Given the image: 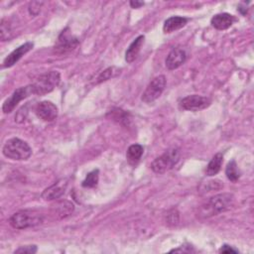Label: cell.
Here are the masks:
<instances>
[{
    "instance_id": "obj_1",
    "label": "cell",
    "mask_w": 254,
    "mask_h": 254,
    "mask_svg": "<svg viewBox=\"0 0 254 254\" xmlns=\"http://www.w3.org/2000/svg\"><path fill=\"white\" fill-rule=\"evenodd\" d=\"M234 198L231 194H219L211 198L203 207L202 214L205 217L216 215L228 211L233 206Z\"/></svg>"
},
{
    "instance_id": "obj_2",
    "label": "cell",
    "mask_w": 254,
    "mask_h": 254,
    "mask_svg": "<svg viewBox=\"0 0 254 254\" xmlns=\"http://www.w3.org/2000/svg\"><path fill=\"white\" fill-rule=\"evenodd\" d=\"M2 152L5 157L17 161L27 160L32 155V149L28 143L19 138L7 140L2 148Z\"/></svg>"
},
{
    "instance_id": "obj_3",
    "label": "cell",
    "mask_w": 254,
    "mask_h": 254,
    "mask_svg": "<svg viewBox=\"0 0 254 254\" xmlns=\"http://www.w3.org/2000/svg\"><path fill=\"white\" fill-rule=\"evenodd\" d=\"M12 227L16 229H25L34 227L43 222V214L35 211H20L15 212L9 219Z\"/></svg>"
},
{
    "instance_id": "obj_4",
    "label": "cell",
    "mask_w": 254,
    "mask_h": 254,
    "mask_svg": "<svg viewBox=\"0 0 254 254\" xmlns=\"http://www.w3.org/2000/svg\"><path fill=\"white\" fill-rule=\"evenodd\" d=\"M180 160V150L176 147L168 149L164 154L155 159L151 164V169L157 174H163L174 168Z\"/></svg>"
},
{
    "instance_id": "obj_5",
    "label": "cell",
    "mask_w": 254,
    "mask_h": 254,
    "mask_svg": "<svg viewBox=\"0 0 254 254\" xmlns=\"http://www.w3.org/2000/svg\"><path fill=\"white\" fill-rule=\"evenodd\" d=\"M60 80V73L56 71H52L48 74L40 76L32 85L34 94L43 95L51 92L59 85Z\"/></svg>"
},
{
    "instance_id": "obj_6",
    "label": "cell",
    "mask_w": 254,
    "mask_h": 254,
    "mask_svg": "<svg viewBox=\"0 0 254 254\" xmlns=\"http://www.w3.org/2000/svg\"><path fill=\"white\" fill-rule=\"evenodd\" d=\"M166 87V77L165 76H158L154 78L150 84L147 85L145 91L142 94V101L146 103H152L157 98L161 96L164 89Z\"/></svg>"
},
{
    "instance_id": "obj_7",
    "label": "cell",
    "mask_w": 254,
    "mask_h": 254,
    "mask_svg": "<svg viewBox=\"0 0 254 254\" xmlns=\"http://www.w3.org/2000/svg\"><path fill=\"white\" fill-rule=\"evenodd\" d=\"M212 103V100L209 97L192 94L184 97L180 101V107L184 110L189 111H199L209 107Z\"/></svg>"
},
{
    "instance_id": "obj_8",
    "label": "cell",
    "mask_w": 254,
    "mask_h": 254,
    "mask_svg": "<svg viewBox=\"0 0 254 254\" xmlns=\"http://www.w3.org/2000/svg\"><path fill=\"white\" fill-rule=\"evenodd\" d=\"M31 94H34L33 92V88H32V85H28V86H25V87H19L17 88L13 93L12 95L7 98L4 103H3V106H2V110L4 113H10L14 110V108L16 107V105L21 101L23 100L24 98L28 97L29 95Z\"/></svg>"
},
{
    "instance_id": "obj_9",
    "label": "cell",
    "mask_w": 254,
    "mask_h": 254,
    "mask_svg": "<svg viewBox=\"0 0 254 254\" xmlns=\"http://www.w3.org/2000/svg\"><path fill=\"white\" fill-rule=\"evenodd\" d=\"M35 112L37 116L46 122H51L55 120L58 116V107L51 101L45 100L36 106Z\"/></svg>"
},
{
    "instance_id": "obj_10",
    "label": "cell",
    "mask_w": 254,
    "mask_h": 254,
    "mask_svg": "<svg viewBox=\"0 0 254 254\" xmlns=\"http://www.w3.org/2000/svg\"><path fill=\"white\" fill-rule=\"evenodd\" d=\"M67 187H68V180L61 179V180L57 181L56 183H54L51 187L47 188L43 192L42 198L45 201H53V200L59 199L65 194Z\"/></svg>"
},
{
    "instance_id": "obj_11",
    "label": "cell",
    "mask_w": 254,
    "mask_h": 254,
    "mask_svg": "<svg viewBox=\"0 0 254 254\" xmlns=\"http://www.w3.org/2000/svg\"><path fill=\"white\" fill-rule=\"evenodd\" d=\"M187 60V53L183 48L173 49L166 58V67L173 71L181 67Z\"/></svg>"
},
{
    "instance_id": "obj_12",
    "label": "cell",
    "mask_w": 254,
    "mask_h": 254,
    "mask_svg": "<svg viewBox=\"0 0 254 254\" xmlns=\"http://www.w3.org/2000/svg\"><path fill=\"white\" fill-rule=\"evenodd\" d=\"M34 47V44L32 42H27L17 49H15L11 54H9L4 62H3V68H10L14 66L25 54H27L29 51H31Z\"/></svg>"
},
{
    "instance_id": "obj_13",
    "label": "cell",
    "mask_w": 254,
    "mask_h": 254,
    "mask_svg": "<svg viewBox=\"0 0 254 254\" xmlns=\"http://www.w3.org/2000/svg\"><path fill=\"white\" fill-rule=\"evenodd\" d=\"M78 45H79L78 39L65 30L62 32V34L58 39L56 49L60 53H66V52L75 50L78 47Z\"/></svg>"
},
{
    "instance_id": "obj_14",
    "label": "cell",
    "mask_w": 254,
    "mask_h": 254,
    "mask_svg": "<svg viewBox=\"0 0 254 254\" xmlns=\"http://www.w3.org/2000/svg\"><path fill=\"white\" fill-rule=\"evenodd\" d=\"M233 21L234 19L232 15L228 13H220V14L214 15L212 18L211 23H212V26L217 30H226L232 25Z\"/></svg>"
},
{
    "instance_id": "obj_15",
    "label": "cell",
    "mask_w": 254,
    "mask_h": 254,
    "mask_svg": "<svg viewBox=\"0 0 254 254\" xmlns=\"http://www.w3.org/2000/svg\"><path fill=\"white\" fill-rule=\"evenodd\" d=\"M144 36H139L137 37L132 43L131 45L129 46V48L127 49L126 53H125V61L127 63H132L133 61L136 60V58L138 57L139 53H140V50H141V47L144 43Z\"/></svg>"
},
{
    "instance_id": "obj_16",
    "label": "cell",
    "mask_w": 254,
    "mask_h": 254,
    "mask_svg": "<svg viewBox=\"0 0 254 254\" xmlns=\"http://www.w3.org/2000/svg\"><path fill=\"white\" fill-rule=\"evenodd\" d=\"M188 23V19L185 17H181V16H173L168 18L163 26V31L165 33H172L175 32L181 28H183L184 26H186V24Z\"/></svg>"
},
{
    "instance_id": "obj_17",
    "label": "cell",
    "mask_w": 254,
    "mask_h": 254,
    "mask_svg": "<svg viewBox=\"0 0 254 254\" xmlns=\"http://www.w3.org/2000/svg\"><path fill=\"white\" fill-rule=\"evenodd\" d=\"M143 152H144V149L141 145H139V144L131 145L126 153L127 161H128L132 165L138 163L143 155Z\"/></svg>"
},
{
    "instance_id": "obj_18",
    "label": "cell",
    "mask_w": 254,
    "mask_h": 254,
    "mask_svg": "<svg viewBox=\"0 0 254 254\" xmlns=\"http://www.w3.org/2000/svg\"><path fill=\"white\" fill-rule=\"evenodd\" d=\"M223 162V156L220 153L215 154L212 159L210 161L209 165L207 166V170H206V174L208 176H214L216 175L220 169H221V165Z\"/></svg>"
},
{
    "instance_id": "obj_19",
    "label": "cell",
    "mask_w": 254,
    "mask_h": 254,
    "mask_svg": "<svg viewBox=\"0 0 254 254\" xmlns=\"http://www.w3.org/2000/svg\"><path fill=\"white\" fill-rule=\"evenodd\" d=\"M225 175L227 177V179L230 181V182H237V180L239 179V171H238V168H237V165H236V162L234 160L230 161L227 166H226V169H225Z\"/></svg>"
},
{
    "instance_id": "obj_20",
    "label": "cell",
    "mask_w": 254,
    "mask_h": 254,
    "mask_svg": "<svg viewBox=\"0 0 254 254\" xmlns=\"http://www.w3.org/2000/svg\"><path fill=\"white\" fill-rule=\"evenodd\" d=\"M98 179H99L98 170H93L92 172H90L86 175V177L84 180L82 185L84 188H94L98 183Z\"/></svg>"
},
{
    "instance_id": "obj_21",
    "label": "cell",
    "mask_w": 254,
    "mask_h": 254,
    "mask_svg": "<svg viewBox=\"0 0 254 254\" xmlns=\"http://www.w3.org/2000/svg\"><path fill=\"white\" fill-rule=\"evenodd\" d=\"M74 211V205L70 202H62L57 206V214L61 217H65L71 214Z\"/></svg>"
},
{
    "instance_id": "obj_22",
    "label": "cell",
    "mask_w": 254,
    "mask_h": 254,
    "mask_svg": "<svg viewBox=\"0 0 254 254\" xmlns=\"http://www.w3.org/2000/svg\"><path fill=\"white\" fill-rule=\"evenodd\" d=\"M11 29L10 26L8 25V23H5V20L2 19L1 21V40L2 41H6L8 39L11 38Z\"/></svg>"
},
{
    "instance_id": "obj_23",
    "label": "cell",
    "mask_w": 254,
    "mask_h": 254,
    "mask_svg": "<svg viewBox=\"0 0 254 254\" xmlns=\"http://www.w3.org/2000/svg\"><path fill=\"white\" fill-rule=\"evenodd\" d=\"M114 71V68H109V69H107V70H105L104 72H102L100 75H99V77L97 78V83H101V82H104V81H107V80H109L110 78H112L114 75H113V72Z\"/></svg>"
},
{
    "instance_id": "obj_24",
    "label": "cell",
    "mask_w": 254,
    "mask_h": 254,
    "mask_svg": "<svg viewBox=\"0 0 254 254\" xmlns=\"http://www.w3.org/2000/svg\"><path fill=\"white\" fill-rule=\"evenodd\" d=\"M37 252V246L36 245H27V246H22L15 250V253H29L33 254Z\"/></svg>"
},
{
    "instance_id": "obj_25",
    "label": "cell",
    "mask_w": 254,
    "mask_h": 254,
    "mask_svg": "<svg viewBox=\"0 0 254 254\" xmlns=\"http://www.w3.org/2000/svg\"><path fill=\"white\" fill-rule=\"evenodd\" d=\"M219 253H238V250L234 249L233 247H231V246H229L227 244H224L219 249Z\"/></svg>"
},
{
    "instance_id": "obj_26",
    "label": "cell",
    "mask_w": 254,
    "mask_h": 254,
    "mask_svg": "<svg viewBox=\"0 0 254 254\" xmlns=\"http://www.w3.org/2000/svg\"><path fill=\"white\" fill-rule=\"evenodd\" d=\"M43 4V2H32L30 4V7H29V11H30V14L34 15V10H37V12L39 13L40 12V8H41V5Z\"/></svg>"
},
{
    "instance_id": "obj_27",
    "label": "cell",
    "mask_w": 254,
    "mask_h": 254,
    "mask_svg": "<svg viewBox=\"0 0 254 254\" xmlns=\"http://www.w3.org/2000/svg\"><path fill=\"white\" fill-rule=\"evenodd\" d=\"M144 5V2H140V1H130V6L132 8H140L141 6Z\"/></svg>"
}]
</instances>
